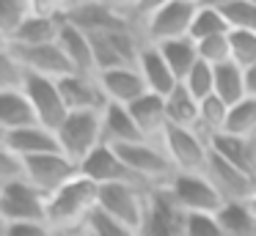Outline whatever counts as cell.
<instances>
[{"label": "cell", "instance_id": "cell-16", "mask_svg": "<svg viewBox=\"0 0 256 236\" xmlns=\"http://www.w3.org/2000/svg\"><path fill=\"white\" fill-rule=\"evenodd\" d=\"M58 91L69 113H102L108 104L96 74H66L58 80Z\"/></svg>", "mask_w": 256, "mask_h": 236}, {"label": "cell", "instance_id": "cell-25", "mask_svg": "<svg viewBox=\"0 0 256 236\" xmlns=\"http://www.w3.org/2000/svg\"><path fill=\"white\" fill-rule=\"evenodd\" d=\"M166 118L168 126H184V129H196L198 124V99H193V93L182 82L166 96Z\"/></svg>", "mask_w": 256, "mask_h": 236}, {"label": "cell", "instance_id": "cell-8", "mask_svg": "<svg viewBox=\"0 0 256 236\" xmlns=\"http://www.w3.org/2000/svg\"><path fill=\"white\" fill-rule=\"evenodd\" d=\"M0 217L12 223H47V198L25 179L0 187Z\"/></svg>", "mask_w": 256, "mask_h": 236}, {"label": "cell", "instance_id": "cell-18", "mask_svg": "<svg viewBox=\"0 0 256 236\" xmlns=\"http://www.w3.org/2000/svg\"><path fill=\"white\" fill-rule=\"evenodd\" d=\"M138 71H140V77H144L149 93H157V96H162V99L179 85L176 74H174L171 66L166 63L160 49L149 41L144 44V49H140V55H138Z\"/></svg>", "mask_w": 256, "mask_h": 236}, {"label": "cell", "instance_id": "cell-19", "mask_svg": "<svg viewBox=\"0 0 256 236\" xmlns=\"http://www.w3.org/2000/svg\"><path fill=\"white\" fill-rule=\"evenodd\" d=\"M6 148H12L20 159H30V157H42V154H56L61 151L58 146V137L52 129L34 124L25 126V129H14L6 137Z\"/></svg>", "mask_w": 256, "mask_h": 236}, {"label": "cell", "instance_id": "cell-33", "mask_svg": "<svg viewBox=\"0 0 256 236\" xmlns=\"http://www.w3.org/2000/svg\"><path fill=\"white\" fill-rule=\"evenodd\" d=\"M228 47H232V63H237L240 69L256 66V33L228 30Z\"/></svg>", "mask_w": 256, "mask_h": 236}, {"label": "cell", "instance_id": "cell-32", "mask_svg": "<svg viewBox=\"0 0 256 236\" xmlns=\"http://www.w3.org/2000/svg\"><path fill=\"white\" fill-rule=\"evenodd\" d=\"M226 132L237 137H256V96H245L240 104L228 107Z\"/></svg>", "mask_w": 256, "mask_h": 236}, {"label": "cell", "instance_id": "cell-47", "mask_svg": "<svg viewBox=\"0 0 256 236\" xmlns=\"http://www.w3.org/2000/svg\"><path fill=\"white\" fill-rule=\"evenodd\" d=\"M6 231H8V223L3 217H0V236H6Z\"/></svg>", "mask_w": 256, "mask_h": 236}, {"label": "cell", "instance_id": "cell-46", "mask_svg": "<svg viewBox=\"0 0 256 236\" xmlns=\"http://www.w3.org/2000/svg\"><path fill=\"white\" fill-rule=\"evenodd\" d=\"M245 85H248V96H256V66L245 69Z\"/></svg>", "mask_w": 256, "mask_h": 236}, {"label": "cell", "instance_id": "cell-4", "mask_svg": "<svg viewBox=\"0 0 256 236\" xmlns=\"http://www.w3.org/2000/svg\"><path fill=\"white\" fill-rule=\"evenodd\" d=\"M160 146L176 173H204L212 154L210 140L198 129H184V126H166Z\"/></svg>", "mask_w": 256, "mask_h": 236}, {"label": "cell", "instance_id": "cell-54", "mask_svg": "<svg viewBox=\"0 0 256 236\" xmlns=\"http://www.w3.org/2000/svg\"><path fill=\"white\" fill-rule=\"evenodd\" d=\"M254 140H256V137H254Z\"/></svg>", "mask_w": 256, "mask_h": 236}, {"label": "cell", "instance_id": "cell-40", "mask_svg": "<svg viewBox=\"0 0 256 236\" xmlns=\"http://www.w3.org/2000/svg\"><path fill=\"white\" fill-rule=\"evenodd\" d=\"M188 236H228L215 214H190L188 217Z\"/></svg>", "mask_w": 256, "mask_h": 236}, {"label": "cell", "instance_id": "cell-29", "mask_svg": "<svg viewBox=\"0 0 256 236\" xmlns=\"http://www.w3.org/2000/svg\"><path fill=\"white\" fill-rule=\"evenodd\" d=\"M228 30L232 27H228L226 16L220 14V8L215 3H204L196 11L193 27H190V38L193 41H204V38H212V36H226Z\"/></svg>", "mask_w": 256, "mask_h": 236}, {"label": "cell", "instance_id": "cell-7", "mask_svg": "<svg viewBox=\"0 0 256 236\" xmlns=\"http://www.w3.org/2000/svg\"><path fill=\"white\" fill-rule=\"evenodd\" d=\"M196 11H198V5H193V3L171 0L168 5H162L157 14H152L140 25V33H144V38L149 44H166V41H176V38H190Z\"/></svg>", "mask_w": 256, "mask_h": 236}, {"label": "cell", "instance_id": "cell-23", "mask_svg": "<svg viewBox=\"0 0 256 236\" xmlns=\"http://www.w3.org/2000/svg\"><path fill=\"white\" fill-rule=\"evenodd\" d=\"M64 27V16H34L22 22L17 33L12 36V47H44V44H56Z\"/></svg>", "mask_w": 256, "mask_h": 236}, {"label": "cell", "instance_id": "cell-15", "mask_svg": "<svg viewBox=\"0 0 256 236\" xmlns=\"http://www.w3.org/2000/svg\"><path fill=\"white\" fill-rule=\"evenodd\" d=\"M100 88L105 93L108 104H122L130 107L132 102H138L140 96L149 93L144 77H140L138 66H118V69H105L96 74Z\"/></svg>", "mask_w": 256, "mask_h": 236}, {"label": "cell", "instance_id": "cell-34", "mask_svg": "<svg viewBox=\"0 0 256 236\" xmlns=\"http://www.w3.org/2000/svg\"><path fill=\"white\" fill-rule=\"evenodd\" d=\"M182 85L193 93V99L204 102V99L215 96V69L206 66L204 60H198V63L193 66V71L182 80Z\"/></svg>", "mask_w": 256, "mask_h": 236}, {"label": "cell", "instance_id": "cell-53", "mask_svg": "<svg viewBox=\"0 0 256 236\" xmlns=\"http://www.w3.org/2000/svg\"><path fill=\"white\" fill-rule=\"evenodd\" d=\"M212 3H218V0H212Z\"/></svg>", "mask_w": 256, "mask_h": 236}, {"label": "cell", "instance_id": "cell-21", "mask_svg": "<svg viewBox=\"0 0 256 236\" xmlns=\"http://www.w3.org/2000/svg\"><path fill=\"white\" fill-rule=\"evenodd\" d=\"M127 110H130V115L135 118V124H138L140 135H144L146 140L160 143L162 132H166V126H168L166 99L157 96V93H146V96H140L138 102L130 104Z\"/></svg>", "mask_w": 256, "mask_h": 236}, {"label": "cell", "instance_id": "cell-48", "mask_svg": "<svg viewBox=\"0 0 256 236\" xmlns=\"http://www.w3.org/2000/svg\"><path fill=\"white\" fill-rule=\"evenodd\" d=\"M248 209H250V214H254V217H256V195H254V198H250V201H248Z\"/></svg>", "mask_w": 256, "mask_h": 236}, {"label": "cell", "instance_id": "cell-3", "mask_svg": "<svg viewBox=\"0 0 256 236\" xmlns=\"http://www.w3.org/2000/svg\"><path fill=\"white\" fill-rule=\"evenodd\" d=\"M116 151H118V157L124 159V165L135 173V179L144 187H149V190L168 187V181L176 176L168 154L162 151V146L154 140H140V143H132V146H118Z\"/></svg>", "mask_w": 256, "mask_h": 236}, {"label": "cell", "instance_id": "cell-10", "mask_svg": "<svg viewBox=\"0 0 256 236\" xmlns=\"http://www.w3.org/2000/svg\"><path fill=\"white\" fill-rule=\"evenodd\" d=\"M190 214L174 201L168 187H157L149 192V212L140 236H188Z\"/></svg>", "mask_w": 256, "mask_h": 236}, {"label": "cell", "instance_id": "cell-51", "mask_svg": "<svg viewBox=\"0 0 256 236\" xmlns=\"http://www.w3.org/2000/svg\"><path fill=\"white\" fill-rule=\"evenodd\" d=\"M0 47H8V38L3 36V30H0Z\"/></svg>", "mask_w": 256, "mask_h": 236}, {"label": "cell", "instance_id": "cell-35", "mask_svg": "<svg viewBox=\"0 0 256 236\" xmlns=\"http://www.w3.org/2000/svg\"><path fill=\"white\" fill-rule=\"evenodd\" d=\"M30 16L28 0H0V30L12 41V36L22 27V22Z\"/></svg>", "mask_w": 256, "mask_h": 236}, {"label": "cell", "instance_id": "cell-44", "mask_svg": "<svg viewBox=\"0 0 256 236\" xmlns=\"http://www.w3.org/2000/svg\"><path fill=\"white\" fill-rule=\"evenodd\" d=\"M110 8H116L118 14H124V16H130V19L135 22V11H138V5H140V0H105Z\"/></svg>", "mask_w": 256, "mask_h": 236}, {"label": "cell", "instance_id": "cell-42", "mask_svg": "<svg viewBox=\"0 0 256 236\" xmlns=\"http://www.w3.org/2000/svg\"><path fill=\"white\" fill-rule=\"evenodd\" d=\"M6 236H58L47 223H12Z\"/></svg>", "mask_w": 256, "mask_h": 236}, {"label": "cell", "instance_id": "cell-22", "mask_svg": "<svg viewBox=\"0 0 256 236\" xmlns=\"http://www.w3.org/2000/svg\"><path fill=\"white\" fill-rule=\"evenodd\" d=\"M210 148L212 154H218L220 159L232 162L234 168L245 170L248 176L256 179V140L254 137H237V135L223 132V135L212 137Z\"/></svg>", "mask_w": 256, "mask_h": 236}, {"label": "cell", "instance_id": "cell-2", "mask_svg": "<svg viewBox=\"0 0 256 236\" xmlns=\"http://www.w3.org/2000/svg\"><path fill=\"white\" fill-rule=\"evenodd\" d=\"M61 154L69 157L74 165H83L100 146H105L102 137V113H69L64 124L56 129Z\"/></svg>", "mask_w": 256, "mask_h": 236}, {"label": "cell", "instance_id": "cell-55", "mask_svg": "<svg viewBox=\"0 0 256 236\" xmlns=\"http://www.w3.org/2000/svg\"><path fill=\"white\" fill-rule=\"evenodd\" d=\"M254 3H256V0H254Z\"/></svg>", "mask_w": 256, "mask_h": 236}, {"label": "cell", "instance_id": "cell-17", "mask_svg": "<svg viewBox=\"0 0 256 236\" xmlns=\"http://www.w3.org/2000/svg\"><path fill=\"white\" fill-rule=\"evenodd\" d=\"M58 47L64 49L74 74H91V77L96 74L94 47H91L88 33H83L78 25H72L66 16H64V27H61V36H58Z\"/></svg>", "mask_w": 256, "mask_h": 236}, {"label": "cell", "instance_id": "cell-36", "mask_svg": "<svg viewBox=\"0 0 256 236\" xmlns=\"http://www.w3.org/2000/svg\"><path fill=\"white\" fill-rule=\"evenodd\" d=\"M80 231H83L86 236H140L138 231L127 228V225H122V223H116V220L108 217L105 212H100V209L91 214L88 223H86Z\"/></svg>", "mask_w": 256, "mask_h": 236}, {"label": "cell", "instance_id": "cell-26", "mask_svg": "<svg viewBox=\"0 0 256 236\" xmlns=\"http://www.w3.org/2000/svg\"><path fill=\"white\" fill-rule=\"evenodd\" d=\"M160 49V55L166 58V63L171 66V71L176 74V80L182 82L184 77L193 71V66L198 63V47L193 38H176V41H166V44H154Z\"/></svg>", "mask_w": 256, "mask_h": 236}, {"label": "cell", "instance_id": "cell-43", "mask_svg": "<svg viewBox=\"0 0 256 236\" xmlns=\"http://www.w3.org/2000/svg\"><path fill=\"white\" fill-rule=\"evenodd\" d=\"M171 0H140V5H138V11H135V25H144L146 19H149L152 14H157V11L162 8V5H168Z\"/></svg>", "mask_w": 256, "mask_h": 236}, {"label": "cell", "instance_id": "cell-41", "mask_svg": "<svg viewBox=\"0 0 256 236\" xmlns=\"http://www.w3.org/2000/svg\"><path fill=\"white\" fill-rule=\"evenodd\" d=\"M34 16H66V0H28Z\"/></svg>", "mask_w": 256, "mask_h": 236}, {"label": "cell", "instance_id": "cell-37", "mask_svg": "<svg viewBox=\"0 0 256 236\" xmlns=\"http://www.w3.org/2000/svg\"><path fill=\"white\" fill-rule=\"evenodd\" d=\"M196 47H198V58L204 60L206 66H212V69H218V66L232 60L228 33L226 36H212V38H204V41H196Z\"/></svg>", "mask_w": 256, "mask_h": 236}, {"label": "cell", "instance_id": "cell-1", "mask_svg": "<svg viewBox=\"0 0 256 236\" xmlns=\"http://www.w3.org/2000/svg\"><path fill=\"white\" fill-rule=\"evenodd\" d=\"M100 209V184L78 173L72 181L47 195V225L58 236L80 231L88 217Z\"/></svg>", "mask_w": 256, "mask_h": 236}, {"label": "cell", "instance_id": "cell-30", "mask_svg": "<svg viewBox=\"0 0 256 236\" xmlns=\"http://www.w3.org/2000/svg\"><path fill=\"white\" fill-rule=\"evenodd\" d=\"M215 217L228 236H256V217L250 214L248 203H223Z\"/></svg>", "mask_w": 256, "mask_h": 236}, {"label": "cell", "instance_id": "cell-45", "mask_svg": "<svg viewBox=\"0 0 256 236\" xmlns=\"http://www.w3.org/2000/svg\"><path fill=\"white\" fill-rule=\"evenodd\" d=\"M100 3H105V0H66V14L80 11V8H88V5H100Z\"/></svg>", "mask_w": 256, "mask_h": 236}, {"label": "cell", "instance_id": "cell-20", "mask_svg": "<svg viewBox=\"0 0 256 236\" xmlns=\"http://www.w3.org/2000/svg\"><path fill=\"white\" fill-rule=\"evenodd\" d=\"M102 137H105V146L113 148L146 140L140 135L135 118L130 115V110L122 107V104H105V110H102Z\"/></svg>", "mask_w": 256, "mask_h": 236}, {"label": "cell", "instance_id": "cell-5", "mask_svg": "<svg viewBox=\"0 0 256 236\" xmlns=\"http://www.w3.org/2000/svg\"><path fill=\"white\" fill-rule=\"evenodd\" d=\"M149 192L140 184H110L100 187V212L113 217L116 223L132 231H144L146 212H149Z\"/></svg>", "mask_w": 256, "mask_h": 236}, {"label": "cell", "instance_id": "cell-49", "mask_svg": "<svg viewBox=\"0 0 256 236\" xmlns=\"http://www.w3.org/2000/svg\"><path fill=\"white\" fill-rule=\"evenodd\" d=\"M6 137H8V132L3 129V126H0V146H6Z\"/></svg>", "mask_w": 256, "mask_h": 236}, {"label": "cell", "instance_id": "cell-6", "mask_svg": "<svg viewBox=\"0 0 256 236\" xmlns=\"http://www.w3.org/2000/svg\"><path fill=\"white\" fill-rule=\"evenodd\" d=\"M168 192L188 214H218L226 203L206 173H176L168 181Z\"/></svg>", "mask_w": 256, "mask_h": 236}, {"label": "cell", "instance_id": "cell-27", "mask_svg": "<svg viewBox=\"0 0 256 236\" xmlns=\"http://www.w3.org/2000/svg\"><path fill=\"white\" fill-rule=\"evenodd\" d=\"M215 96L220 102H226L228 107L240 104L248 96V85H245V69H240L237 63H223L215 69Z\"/></svg>", "mask_w": 256, "mask_h": 236}, {"label": "cell", "instance_id": "cell-31", "mask_svg": "<svg viewBox=\"0 0 256 236\" xmlns=\"http://www.w3.org/2000/svg\"><path fill=\"white\" fill-rule=\"evenodd\" d=\"M218 8L226 16L232 30H250L256 33V3L254 0H218Z\"/></svg>", "mask_w": 256, "mask_h": 236}, {"label": "cell", "instance_id": "cell-14", "mask_svg": "<svg viewBox=\"0 0 256 236\" xmlns=\"http://www.w3.org/2000/svg\"><path fill=\"white\" fill-rule=\"evenodd\" d=\"M12 52L25 69V74H39V77H50V80H61L66 74H74L64 49L58 47V41L44 44V47H12Z\"/></svg>", "mask_w": 256, "mask_h": 236}, {"label": "cell", "instance_id": "cell-38", "mask_svg": "<svg viewBox=\"0 0 256 236\" xmlns=\"http://www.w3.org/2000/svg\"><path fill=\"white\" fill-rule=\"evenodd\" d=\"M25 82V69L14 58L12 47H0V91H17Z\"/></svg>", "mask_w": 256, "mask_h": 236}, {"label": "cell", "instance_id": "cell-24", "mask_svg": "<svg viewBox=\"0 0 256 236\" xmlns=\"http://www.w3.org/2000/svg\"><path fill=\"white\" fill-rule=\"evenodd\" d=\"M34 124H36V115L22 88L0 91V126L3 129L14 132V129H25V126H34Z\"/></svg>", "mask_w": 256, "mask_h": 236}, {"label": "cell", "instance_id": "cell-28", "mask_svg": "<svg viewBox=\"0 0 256 236\" xmlns=\"http://www.w3.org/2000/svg\"><path fill=\"white\" fill-rule=\"evenodd\" d=\"M226 121H228V104L220 102L218 96H210L204 102H198V124L196 129L212 143V137L226 132Z\"/></svg>", "mask_w": 256, "mask_h": 236}, {"label": "cell", "instance_id": "cell-39", "mask_svg": "<svg viewBox=\"0 0 256 236\" xmlns=\"http://www.w3.org/2000/svg\"><path fill=\"white\" fill-rule=\"evenodd\" d=\"M25 179V165L12 148L0 146V187L12 184V181H20Z\"/></svg>", "mask_w": 256, "mask_h": 236}, {"label": "cell", "instance_id": "cell-9", "mask_svg": "<svg viewBox=\"0 0 256 236\" xmlns=\"http://www.w3.org/2000/svg\"><path fill=\"white\" fill-rule=\"evenodd\" d=\"M22 91H25V96H28L30 107H34L36 124L56 132L58 126L64 124V118L69 115L66 104H64V96H61V91H58V80L39 77V74H25Z\"/></svg>", "mask_w": 256, "mask_h": 236}, {"label": "cell", "instance_id": "cell-52", "mask_svg": "<svg viewBox=\"0 0 256 236\" xmlns=\"http://www.w3.org/2000/svg\"><path fill=\"white\" fill-rule=\"evenodd\" d=\"M64 236H86L83 231H74V234H64Z\"/></svg>", "mask_w": 256, "mask_h": 236}, {"label": "cell", "instance_id": "cell-13", "mask_svg": "<svg viewBox=\"0 0 256 236\" xmlns=\"http://www.w3.org/2000/svg\"><path fill=\"white\" fill-rule=\"evenodd\" d=\"M80 173L86 176V179H91L94 184L100 187H110V184H140L138 179H135V173L124 165V159L118 157L116 148L110 146H100L94 154H91L88 159H86L83 165H80ZM144 187V184H140ZM149 190V187H146Z\"/></svg>", "mask_w": 256, "mask_h": 236}, {"label": "cell", "instance_id": "cell-12", "mask_svg": "<svg viewBox=\"0 0 256 236\" xmlns=\"http://www.w3.org/2000/svg\"><path fill=\"white\" fill-rule=\"evenodd\" d=\"M206 179L212 181L220 198L226 203H248L256 195V179L248 176L245 170L234 168L232 162L220 159L218 154H210V162H206Z\"/></svg>", "mask_w": 256, "mask_h": 236}, {"label": "cell", "instance_id": "cell-11", "mask_svg": "<svg viewBox=\"0 0 256 236\" xmlns=\"http://www.w3.org/2000/svg\"><path fill=\"white\" fill-rule=\"evenodd\" d=\"M25 165V181L34 184L42 195H52L56 190H61L66 181H72L80 173V168L69 157H64L61 151L56 154H42V157L22 159Z\"/></svg>", "mask_w": 256, "mask_h": 236}, {"label": "cell", "instance_id": "cell-50", "mask_svg": "<svg viewBox=\"0 0 256 236\" xmlns=\"http://www.w3.org/2000/svg\"><path fill=\"white\" fill-rule=\"evenodd\" d=\"M184 3H193V5H204V3H212V0H184Z\"/></svg>", "mask_w": 256, "mask_h": 236}]
</instances>
